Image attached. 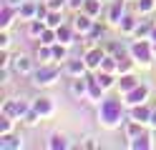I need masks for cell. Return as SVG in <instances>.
I'll list each match as a JSON object with an SVG mask.
<instances>
[{
	"label": "cell",
	"mask_w": 156,
	"mask_h": 150,
	"mask_svg": "<svg viewBox=\"0 0 156 150\" xmlns=\"http://www.w3.org/2000/svg\"><path fill=\"white\" fill-rule=\"evenodd\" d=\"M15 15H18V8L8 5V3H3V5H0V30H10L13 18H15Z\"/></svg>",
	"instance_id": "cell-13"
},
{
	"label": "cell",
	"mask_w": 156,
	"mask_h": 150,
	"mask_svg": "<svg viewBox=\"0 0 156 150\" xmlns=\"http://www.w3.org/2000/svg\"><path fill=\"white\" fill-rule=\"evenodd\" d=\"M20 148H25L23 135H18V133L0 135V150H20Z\"/></svg>",
	"instance_id": "cell-12"
},
{
	"label": "cell",
	"mask_w": 156,
	"mask_h": 150,
	"mask_svg": "<svg viewBox=\"0 0 156 150\" xmlns=\"http://www.w3.org/2000/svg\"><path fill=\"white\" fill-rule=\"evenodd\" d=\"M123 15H126V0H111V3H108V10H106L108 23H111V25H119Z\"/></svg>",
	"instance_id": "cell-11"
},
{
	"label": "cell",
	"mask_w": 156,
	"mask_h": 150,
	"mask_svg": "<svg viewBox=\"0 0 156 150\" xmlns=\"http://www.w3.org/2000/svg\"><path fill=\"white\" fill-rule=\"evenodd\" d=\"M144 128H146L144 123H136V120L126 118V123H123V133H126V140H131V138H139L141 133H146Z\"/></svg>",
	"instance_id": "cell-21"
},
{
	"label": "cell",
	"mask_w": 156,
	"mask_h": 150,
	"mask_svg": "<svg viewBox=\"0 0 156 150\" xmlns=\"http://www.w3.org/2000/svg\"><path fill=\"white\" fill-rule=\"evenodd\" d=\"M41 43H45V45H53V43H58V33H55V28H45V30H43Z\"/></svg>",
	"instance_id": "cell-37"
},
{
	"label": "cell",
	"mask_w": 156,
	"mask_h": 150,
	"mask_svg": "<svg viewBox=\"0 0 156 150\" xmlns=\"http://www.w3.org/2000/svg\"><path fill=\"white\" fill-rule=\"evenodd\" d=\"M41 118H43V115H41V113H35V110L30 108V110H28V113L23 115V120H20V123H23V125H28V128H35L38 123H41Z\"/></svg>",
	"instance_id": "cell-35"
},
{
	"label": "cell",
	"mask_w": 156,
	"mask_h": 150,
	"mask_svg": "<svg viewBox=\"0 0 156 150\" xmlns=\"http://www.w3.org/2000/svg\"><path fill=\"white\" fill-rule=\"evenodd\" d=\"M71 95L78 98V100H81V98H88V75L71 80Z\"/></svg>",
	"instance_id": "cell-14"
},
{
	"label": "cell",
	"mask_w": 156,
	"mask_h": 150,
	"mask_svg": "<svg viewBox=\"0 0 156 150\" xmlns=\"http://www.w3.org/2000/svg\"><path fill=\"white\" fill-rule=\"evenodd\" d=\"M0 48H10V35H8V30H0Z\"/></svg>",
	"instance_id": "cell-39"
},
{
	"label": "cell",
	"mask_w": 156,
	"mask_h": 150,
	"mask_svg": "<svg viewBox=\"0 0 156 150\" xmlns=\"http://www.w3.org/2000/svg\"><path fill=\"white\" fill-rule=\"evenodd\" d=\"M98 120L103 128H121L126 123V113H123V100H111V98H103L98 103Z\"/></svg>",
	"instance_id": "cell-1"
},
{
	"label": "cell",
	"mask_w": 156,
	"mask_h": 150,
	"mask_svg": "<svg viewBox=\"0 0 156 150\" xmlns=\"http://www.w3.org/2000/svg\"><path fill=\"white\" fill-rule=\"evenodd\" d=\"M103 0H86V3H83V13H88L91 18H96V20H98L101 18V13H103Z\"/></svg>",
	"instance_id": "cell-23"
},
{
	"label": "cell",
	"mask_w": 156,
	"mask_h": 150,
	"mask_svg": "<svg viewBox=\"0 0 156 150\" xmlns=\"http://www.w3.org/2000/svg\"><path fill=\"white\" fill-rule=\"evenodd\" d=\"M93 23H96V18H91L88 13H83V10H78V13L73 15V20H71V25H73V30L81 38H86L91 33V28H93Z\"/></svg>",
	"instance_id": "cell-7"
},
{
	"label": "cell",
	"mask_w": 156,
	"mask_h": 150,
	"mask_svg": "<svg viewBox=\"0 0 156 150\" xmlns=\"http://www.w3.org/2000/svg\"><path fill=\"white\" fill-rule=\"evenodd\" d=\"M88 63H86V58H68L66 63H63V73L68 78H83V75H88Z\"/></svg>",
	"instance_id": "cell-6"
},
{
	"label": "cell",
	"mask_w": 156,
	"mask_h": 150,
	"mask_svg": "<svg viewBox=\"0 0 156 150\" xmlns=\"http://www.w3.org/2000/svg\"><path fill=\"white\" fill-rule=\"evenodd\" d=\"M3 3H8V5H13V8H20L25 0H3Z\"/></svg>",
	"instance_id": "cell-42"
},
{
	"label": "cell",
	"mask_w": 156,
	"mask_h": 150,
	"mask_svg": "<svg viewBox=\"0 0 156 150\" xmlns=\"http://www.w3.org/2000/svg\"><path fill=\"white\" fill-rule=\"evenodd\" d=\"M30 103H33V110L41 113L43 118H51L55 113V103H53V98H48V95H38V98L30 100Z\"/></svg>",
	"instance_id": "cell-8"
},
{
	"label": "cell",
	"mask_w": 156,
	"mask_h": 150,
	"mask_svg": "<svg viewBox=\"0 0 156 150\" xmlns=\"http://www.w3.org/2000/svg\"><path fill=\"white\" fill-rule=\"evenodd\" d=\"M149 128L156 130V108H154V113H151V120H149Z\"/></svg>",
	"instance_id": "cell-43"
},
{
	"label": "cell",
	"mask_w": 156,
	"mask_h": 150,
	"mask_svg": "<svg viewBox=\"0 0 156 150\" xmlns=\"http://www.w3.org/2000/svg\"><path fill=\"white\" fill-rule=\"evenodd\" d=\"M35 60H38V65H45V63H55V60H53V45L38 43V48H35Z\"/></svg>",
	"instance_id": "cell-19"
},
{
	"label": "cell",
	"mask_w": 156,
	"mask_h": 150,
	"mask_svg": "<svg viewBox=\"0 0 156 150\" xmlns=\"http://www.w3.org/2000/svg\"><path fill=\"white\" fill-rule=\"evenodd\" d=\"M136 85H139V78H136L133 73H123V75H119V85H116V90H119V95H126Z\"/></svg>",
	"instance_id": "cell-15"
},
{
	"label": "cell",
	"mask_w": 156,
	"mask_h": 150,
	"mask_svg": "<svg viewBox=\"0 0 156 150\" xmlns=\"http://www.w3.org/2000/svg\"><path fill=\"white\" fill-rule=\"evenodd\" d=\"M103 35H106V25L101 23V20H96V23H93V28H91V33H88V38L98 43V40H101Z\"/></svg>",
	"instance_id": "cell-36"
},
{
	"label": "cell",
	"mask_w": 156,
	"mask_h": 150,
	"mask_svg": "<svg viewBox=\"0 0 156 150\" xmlns=\"http://www.w3.org/2000/svg\"><path fill=\"white\" fill-rule=\"evenodd\" d=\"M81 148H88V150H93V148H98V143H96L93 138H86L83 143H81Z\"/></svg>",
	"instance_id": "cell-41"
},
{
	"label": "cell",
	"mask_w": 156,
	"mask_h": 150,
	"mask_svg": "<svg viewBox=\"0 0 156 150\" xmlns=\"http://www.w3.org/2000/svg\"><path fill=\"white\" fill-rule=\"evenodd\" d=\"M55 33H58V43H63V45H71L76 40V35H78L71 23H63L61 28H55Z\"/></svg>",
	"instance_id": "cell-20"
},
{
	"label": "cell",
	"mask_w": 156,
	"mask_h": 150,
	"mask_svg": "<svg viewBox=\"0 0 156 150\" xmlns=\"http://www.w3.org/2000/svg\"><path fill=\"white\" fill-rule=\"evenodd\" d=\"M106 98V88L96 80V75L88 78V100H93V103H101V100Z\"/></svg>",
	"instance_id": "cell-16"
},
{
	"label": "cell",
	"mask_w": 156,
	"mask_h": 150,
	"mask_svg": "<svg viewBox=\"0 0 156 150\" xmlns=\"http://www.w3.org/2000/svg\"><path fill=\"white\" fill-rule=\"evenodd\" d=\"M63 70L58 68V63H45V65H38L33 70V75H30V83L33 88H51L58 83V78H61Z\"/></svg>",
	"instance_id": "cell-3"
},
{
	"label": "cell",
	"mask_w": 156,
	"mask_h": 150,
	"mask_svg": "<svg viewBox=\"0 0 156 150\" xmlns=\"http://www.w3.org/2000/svg\"><path fill=\"white\" fill-rule=\"evenodd\" d=\"M83 3L86 0H68V8H71L73 13H78V10H83Z\"/></svg>",
	"instance_id": "cell-40"
},
{
	"label": "cell",
	"mask_w": 156,
	"mask_h": 150,
	"mask_svg": "<svg viewBox=\"0 0 156 150\" xmlns=\"http://www.w3.org/2000/svg\"><path fill=\"white\" fill-rule=\"evenodd\" d=\"M129 148L131 150H149L151 148V135L149 133H141L139 138H131L129 140Z\"/></svg>",
	"instance_id": "cell-26"
},
{
	"label": "cell",
	"mask_w": 156,
	"mask_h": 150,
	"mask_svg": "<svg viewBox=\"0 0 156 150\" xmlns=\"http://www.w3.org/2000/svg\"><path fill=\"white\" fill-rule=\"evenodd\" d=\"M136 25H139V20H136V15H131V13H126V15L121 18V23H119V28H121L123 35H133Z\"/></svg>",
	"instance_id": "cell-24"
},
{
	"label": "cell",
	"mask_w": 156,
	"mask_h": 150,
	"mask_svg": "<svg viewBox=\"0 0 156 150\" xmlns=\"http://www.w3.org/2000/svg\"><path fill=\"white\" fill-rule=\"evenodd\" d=\"M154 28H156V23H151V20H139V25H136V30H133L131 38H149L151 40Z\"/></svg>",
	"instance_id": "cell-22"
},
{
	"label": "cell",
	"mask_w": 156,
	"mask_h": 150,
	"mask_svg": "<svg viewBox=\"0 0 156 150\" xmlns=\"http://www.w3.org/2000/svg\"><path fill=\"white\" fill-rule=\"evenodd\" d=\"M48 148H51V150H66V148H71V143H68V138H66V135L53 133L51 138H48Z\"/></svg>",
	"instance_id": "cell-28"
},
{
	"label": "cell",
	"mask_w": 156,
	"mask_h": 150,
	"mask_svg": "<svg viewBox=\"0 0 156 150\" xmlns=\"http://www.w3.org/2000/svg\"><path fill=\"white\" fill-rule=\"evenodd\" d=\"M129 53H131V58L136 60V65H141V68L151 65L154 60H156L154 43H151L149 38H133L131 43H129Z\"/></svg>",
	"instance_id": "cell-2"
},
{
	"label": "cell",
	"mask_w": 156,
	"mask_h": 150,
	"mask_svg": "<svg viewBox=\"0 0 156 150\" xmlns=\"http://www.w3.org/2000/svg\"><path fill=\"white\" fill-rule=\"evenodd\" d=\"M96 80L106 88V90H111V88H116L119 85V80H116V75L113 73H106V70H96Z\"/></svg>",
	"instance_id": "cell-27"
},
{
	"label": "cell",
	"mask_w": 156,
	"mask_h": 150,
	"mask_svg": "<svg viewBox=\"0 0 156 150\" xmlns=\"http://www.w3.org/2000/svg\"><path fill=\"white\" fill-rule=\"evenodd\" d=\"M149 95H151V88L146 85V83H139L133 90H129V93L121 95V98H123V105L131 108V105H141V103H146V100H149Z\"/></svg>",
	"instance_id": "cell-5"
},
{
	"label": "cell",
	"mask_w": 156,
	"mask_h": 150,
	"mask_svg": "<svg viewBox=\"0 0 156 150\" xmlns=\"http://www.w3.org/2000/svg\"><path fill=\"white\" fill-rule=\"evenodd\" d=\"M15 118H8V115H0V135H8V133H15Z\"/></svg>",
	"instance_id": "cell-33"
},
{
	"label": "cell",
	"mask_w": 156,
	"mask_h": 150,
	"mask_svg": "<svg viewBox=\"0 0 156 150\" xmlns=\"http://www.w3.org/2000/svg\"><path fill=\"white\" fill-rule=\"evenodd\" d=\"M103 48H106V53H111V55H123V53H129V45H126L123 40H121V43H119V40H113V43H106Z\"/></svg>",
	"instance_id": "cell-32"
},
{
	"label": "cell",
	"mask_w": 156,
	"mask_h": 150,
	"mask_svg": "<svg viewBox=\"0 0 156 150\" xmlns=\"http://www.w3.org/2000/svg\"><path fill=\"white\" fill-rule=\"evenodd\" d=\"M116 58H119V75H123V73H133L136 60L131 58V53H123V55H116Z\"/></svg>",
	"instance_id": "cell-25"
},
{
	"label": "cell",
	"mask_w": 156,
	"mask_h": 150,
	"mask_svg": "<svg viewBox=\"0 0 156 150\" xmlns=\"http://www.w3.org/2000/svg\"><path fill=\"white\" fill-rule=\"evenodd\" d=\"M10 68L15 70V75H28V78H30V75H33V70L38 68V60H35V55L30 58V55L18 53V55H13V63H10Z\"/></svg>",
	"instance_id": "cell-4"
},
{
	"label": "cell",
	"mask_w": 156,
	"mask_h": 150,
	"mask_svg": "<svg viewBox=\"0 0 156 150\" xmlns=\"http://www.w3.org/2000/svg\"><path fill=\"white\" fill-rule=\"evenodd\" d=\"M18 18L25 20V23L33 20V18H38V3H35V0H25V3L18 8Z\"/></svg>",
	"instance_id": "cell-18"
},
{
	"label": "cell",
	"mask_w": 156,
	"mask_h": 150,
	"mask_svg": "<svg viewBox=\"0 0 156 150\" xmlns=\"http://www.w3.org/2000/svg\"><path fill=\"white\" fill-rule=\"evenodd\" d=\"M103 3H106V5H108V3H111V0H103Z\"/></svg>",
	"instance_id": "cell-44"
},
{
	"label": "cell",
	"mask_w": 156,
	"mask_h": 150,
	"mask_svg": "<svg viewBox=\"0 0 156 150\" xmlns=\"http://www.w3.org/2000/svg\"><path fill=\"white\" fill-rule=\"evenodd\" d=\"M45 28H48V25H45V20L33 18V20H28L25 35H28V38H33V40H41V35H43V30H45Z\"/></svg>",
	"instance_id": "cell-17"
},
{
	"label": "cell",
	"mask_w": 156,
	"mask_h": 150,
	"mask_svg": "<svg viewBox=\"0 0 156 150\" xmlns=\"http://www.w3.org/2000/svg\"><path fill=\"white\" fill-rule=\"evenodd\" d=\"M156 10V0H136V13L139 15H149Z\"/></svg>",
	"instance_id": "cell-34"
},
{
	"label": "cell",
	"mask_w": 156,
	"mask_h": 150,
	"mask_svg": "<svg viewBox=\"0 0 156 150\" xmlns=\"http://www.w3.org/2000/svg\"><path fill=\"white\" fill-rule=\"evenodd\" d=\"M68 58H71V55H68V45L53 43V60H55V63H66Z\"/></svg>",
	"instance_id": "cell-30"
},
{
	"label": "cell",
	"mask_w": 156,
	"mask_h": 150,
	"mask_svg": "<svg viewBox=\"0 0 156 150\" xmlns=\"http://www.w3.org/2000/svg\"><path fill=\"white\" fill-rule=\"evenodd\" d=\"M83 58H86V63H88L91 70H98L101 63H103V58H106V48L103 45H93V48H88L83 53Z\"/></svg>",
	"instance_id": "cell-10"
},
{
	"label": "cell",
	"mask_w": 156,
	"mask_h": 150,
	"mask_svg": "<svg viewBox=\"0 0 156 150\" xmlns=\"http://www.w3.org/2000/svg\"><path fill=\"white\" fill-rule=\"evenodd\" d=\"M63 23H66V20H63V10H51L48 18H45V25L48 28H61Z\"/></svg>",
	"instance_id": "cell-31"
},
{
	"label": "cell",
	"mask_w": 156,
	"mask_h": 150,
	"mask_svg": "<svg viewBox=\"0 0 156 150\" xmlns=\"http://www.w3.org/2000/svg\"><path fill=\"white\" fill-rule=\"evenodd\" d=\"M45 5L51 10H66L68 8V0H45Z\"/></svg>",
	"instance_id": "cell-38"
},
{
	"label": "cell",
	"mask_w": 156,
	"mask_h": 150,
	"mask_svg": "<svg viewBox=\"0 0 156 150\" xmlns=\"http://www.w3.org/2000/svg\"><path fill=\"white\" fill-rule=\"evenodd\" d=\"M98 70H106V73L119 75V58L111 55V53H106V58H103V63H101V68H98Z\"/></svg>",
	"instance_id": "cell-29"
},
{
	"label": "cell",
	"mask_w": 156,
	"mask_h": 150,
	"mask_svg": "<svg viewBox=\"0 0 156 150\" xmlns=\"http://www.w3.org/2000/svg\"><path fill=\"white\" fill-rule=\"evenodd\" d=\"M151 113H154V108H149V103H141V105H131L129 108V118L136 120V123H144L146 128H149Z\"/></svg>",
	"instance_id": "cell-9"
}]
</instances>
